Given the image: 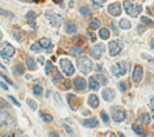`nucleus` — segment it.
<instances>
[{
	"label": "nucleus",
	"mask_w": 154,
	"mask_h": 137,
	"mask_svg": "<svg viewBox=\"0 0 154 137\" xmlns=\"http://www.w3.org/2000/svg\"><path fill=\"white\" fill-rule=\"evenodd\" d=\"M4 107H7V103H6L4 100H1V98H0V109L4 108Z\"/></svg>",
	"instance_id": "obj_48"
},
{
	"label": "nucleus",
	"mask_w": 154,
	"mask_h": 137,
	"mask_svg": "<svg viewBox=\"0 0 154 137\" xmlns=\"http://www.w3.org/2000/svg\"><path fill=\"white\" fill-rule=\"evenodd\" d=\"M63 129H65V132H67V133L70 134V133H73V130L70 129V126H67L66 123H63Z\"/></svg>",
	"instance_id": "obj_45"
},
{
	"label": "nucleus",
	"mask_w": 154,
	"mask_h": 137,
	"mask_svg": "<svg viewBox=\"0 0 154 137\" xmlns=\"http://www.w3.org/2000/svg\"><path fill=\"white\" fill-rule=\"evenodd\" d=\"M88 83H90V87H91L92 90H98L99 89V82L98 79H96V76H91L90 79H88Z\"/></svg>",
	"instance_id": "obj_19"
},
{
	"label": "nucleus",
	"mask_w": 154,
	"mask_h": 137,
	"mask_svg": "<svg viewBox=\"0 0 154 137\" xmlns=\"http://www.w3.org/2000/svg\"><path fill=\"white\" fill-rule=\"evenodd\" d=\"M94 50H95V51L102 53L103 50H105V46H103V45H95V46H94Z\"/></svg>",
	"instance_id": "obj_43"
},
{
	"label": "nucleus",
	"mask_w": 154,
	"mask_h": 137,
	"mask_svg": "<svg viewBox=\"0 0 154 137\" xmlns=\"http://www.w3.org/2000/svg\"><path fill=\"white\" fill-rule=\"evenodd\" d=\"M14 72H15V75H24V67L21 64H18L15 68H14Z\"/></svg>",
	"instance_id": "obj_33"
},
{
	"label": "nucleus",
	"mask_w": 154,
	"mask_h": 137,
	"mask_svg": "<svg viewBox=\"0 0 154 137\" xmlns=\"http://www.w3.org/2000/svg\"><path fill=\"white\" fill-rule=\"evenodd\" d=\"M120 28L121 29H131V22L128 20H121L120 21Z\"/></svg>",
	"instance_id": "obj_28"
},
{
	"label": "nucleus",
	"mask_w": 154,
	"mask_h": 137,
	"mask_svg": "<svg viewBox=\"0 0 154 137\" xmlns=\"http://www.w3.org/2000/svg\"><path fill=\"white\" fill-rule=\"evenodd\" d=\"M142 57H143V58H146V60H149L150 62H154V58H151V57L146 56V54H142Z\"/></svg>",
	"instance_id": "obj_49"
},
{
	"label": "nucleus",
	"mask_w": 154,
	"mask_h": 137,
	"mask_svg": "<svg viewBox=\"0 0 154 137\" xmlns=\"http://www.w3.org/2000/svg\"><path fill=\"white\" fill-rule=\"evenodd\" d=\"M63 87H65V89H70V82H69V81H66V82H65V85H63Z\"/></svg>",
	"instance_id": "obj_50"
},
{
	"label": "nucleus",
	"mask_w": 154,
	"mask_h": 137,
	"mask_svg": "<svg viewBox=\"0 0 154 137\" xmlns=\"http://www.w3.org/2000/svg\"><path fill=\"white\" fill-rule=\"evenodd\" d=\"M99 36L102 37V39H107V37L110 36V31H109L107 28L99 29Z\"/></svg>",
	"instance_id": "obj_25"
},
{
	"label": "nucleus",
	"mask_w": 154,
	"mask_h": 137,
	"mask_svg": "<svg viewBox=\"0 0 154 137\" xmlns=\"http://www.w3.org/2000/svg\"><path fill=\"white\" fill-rule=\"evenodd\" d=\"M113 119L116 122H123L125 119V112L121 108H114L113 109Z\"/></svg>",
	"instance_id": "obj_9"
},
{
	"label": "nucleus",
	"mask_w": 154,
	"mask_h": 137,
	"mask_svg": "<svg viewBox=\"0 0 154 137\" xmlns=\"http://www.w3.org/2000/svg\"><path fill=\"white\" fill-rule=\"evenodd\" d=\"M129 87V85H128V82H120L119 83V89L121 90V92H125L127 89Z\"/></svg>",
	"instance_id": "obj_35"
},
{
	"label": "nucleus",
	"mask_w": 154,
	"mask_h": 137,
	"mask_svg": "<svg viewBox=\"0 0 154 137\" xmlns=\"http://www.w3.org/2000/svg\"><path fill=\"white\" fill-rule=\"evenodd\" d=\"M0 15H3V17H11V18L14 17L10 11H7V10H3V8H0Z\"/></svg>",
	"instance_id": "obj_38"
},
{
	"label": "nucleus",
	"mask_w": 154,
	"mask_h": 137,
	"mask_svg": "<svg viewBox=\"0 0 154 137\" xmlns=\"http://www.w3.org/2000/svg\"><path fill=\"white\" fill-rule=\"evenodd\" d=\"M99 25H100V22H99V18H92L91 22H90V29H92V31H95V29H99Z\"/></svg>",
	"instance_id": "obj_24"
},
{
	"label": "nucleus",
	"mask_w": 154,
	"mask_h": 137,
	"mask_svg": "<svg viewBox=\"0 0 154 137\" xmlns=\"http://www.w3.org/2000/svg\"><path fill=\"white\" fill-rule=\"evenodd\" d=\"M3 137H21V132H15V133H6Z\"/></svg>",
	"instance_id": "obj_42"
},
{
	"label": "nucleus",
	"mask_w": 154,
	"mask_h": 137,
	"mask_svg": "<svg viewBox=\"0 0 154 137\" xmlns=\"http://www.w3.org/2000/svg\"><path fill=\"white\" fill-rule=\"evenodd\" d=\"M54 71H55V69H54L52 62L51 61H47V62H46V73H52Z\"/></svg>",
	"instance_id": "obj_30"
},
{
	"label": "nucleus",
	"mask_w": 154,
	"mask_h": 137,
	"mask_svg": "<svg viewBox=\"0 0 154 137\" xmlns=\"http://www.w3.org/2000/svg\"><path fill=\"white\" fill-rule=\"evenodd\" d=\"M54 75H52V82H54V83H61V82L63 81V76H62V73H59L58 72V71H54Z\"/></svg>",
	"instance_id": "obj_21"
},
{
	"label": "nucleus",
	"mask_w": 154,
	"mask_h": 137,
	"mask_svg": "<svg viewBox=\"0 0 154 137\" xmlns=\"http://www.w3.org/2000/svg\"><path fill=\"white\" fill-rule=\"evenodd\" d=\"M88 105L91 108H98L99 107V98L96 94H90L88 96Z\"/></svg>",
	"instance_id": "obj_14"
},
{
	"label": "nucleus",
	"mask_w": 154,
	"mask_h": 137,
	"mask_svg": "<svg viewBox=\"0 0 154 137\" xmlns=\"http://www.w3.org/2000/svg\"><path fill=\"white\" fill-rule=\"evenodd\" d=\"M96 79L99 81V83H103V85H106V83H107V79H106V78H103L102 75H98V76H96Z\"/></svg>",
	"instance_id": "obj_44"
},
{
	"label": "nucleus",
	"mask_w": 154,
	"mask_h": 137,
	"mask_svg": "<svg viewBox=\"0 0 154 137\" xmlns=\"http://www.w3.org/2000/svg\"><path fill=\"white\" fill-rule=\"evenodd\" d=\"M111 73L114 76H123L127 73V62L125 61H119L114 65H111Z\"/></svg>",
	"instance_id": "obj_3"
},
{
	"label": "nucleus",
	"mask_w": 154,
	"mask_h": 137,
	"mask_svg": "<svg viewBox=\"0 0 154 137\" xmlns=\"http://www.w3.org/2000/svg\"><path fill=\"white\" fill-rule=\"evenodd\" d=\"M91 1L95 4V6H102V4L105 3V0H91Z\"/></svg>",
	"instance_id": "obj_46"
},
{
	"label": "nucleus",
	"mask_w": 154,
	"mask_h": 137,
	"mask_svg": "<svg viewBox=\"0 0 154 137\" xmlns=\"http://www.w3.org/2000/svg\"><path fill=\"white\" fill-rule=\"evenodd\" d=\"M142 76H143V68L142 67H139V65H136L134 68V73H132V79H134V82H140L142 81Z\"/></svg>",
	"instance_id": "obj_8"
},
{
	"label": "nucleus",
	"mask_w": 154,
	"mask_h": 137,
	"mask_svg": "<svg viewBox=\"0 0 154 137\" xmlns=\"http://www.w3.org/2000/svg\"><path fill=\"white\" fill-rule=\"evenodd\" d=\"M26 67H28L30 71H36L37 65H36V61L32 58V57H26Z\"/></svg>",
	"instance_id": "obj_20"
},
{
	"label": "nucleus",
	"mask_w": 154,
	"mask_h": 137,
	"mask_svg": "<svg viewBox=\"0 0 154 137\" xmlns=\"http://www.w3.org/2000/svg\"><path fill=\"white\" fill-rule=\"evenodd\" d=\"M46 17H48V20H50V22L52 24V26H55V28H58L61 25V22H59V18H58V15H55L54 12H46Z\"/></svg>",
	"instance_id": "obj_11"
},
{
	"label": "nucleus",
	"mask_w": 154,
	"mask_h": 137,
	"mask_svg": "<svg viewBox=\"0 0 154 137\" xmlns=\"http://www.w3.org/2000/svg\"><path fill=\"white\" fill-rule=\"evenodd\" d=\"M67 101H69V105H70V108L74 111V109H77V107H79L80 101L77 100V97L74 96V94H67Z\"/></svg>",
	"instance_id": "obj_12"
},
{
	"label": "nucleus",
	"mask_w": 154,
	"mask_h": 137,
	"mask_svg": "<svg viewBox=\"0 0 154 137\" xmlns=\"http://www.w3.org/2000/svg\"><path fill=\"white\" fill-rule=\"evenodd\" d=\"M124 7H125V11L132 17H136L140 14L142 11V6H139V4H134L131 3L129 0H124Z\"/></svg>",
	"instance_id": "obj_2"
},
{
	"label": "nucleus",
	"mask_w": 154,
	"mask_h": 137,
	"mask_svg": "<svg viewBox=\"0 0 154 137\" xmlns=\"http://www.w3.org/2000/svg\"><path fill=\"white\" fill-rule=\"evenodd\" d=\"M96 71H98V73H100V72H102V67L98 65V67H96Z\"/></svg>",
	"instance_id": "obj_57"
},
{
	"label": "nucleus",
	"mask_w": 154,
	"mask_h": 137,
	"mask_svg": "<svg viewBox=\"0 0 154 137\" xmlns=\"http://www.w3.org/2000/svg\"><path fill=\"white\" fill-rule=\"evenodd\" d=\"M142 22L145 25H147V26H150V28H153L154 26V22L150 20V18H147V17H142Z\"/></svg>",
	"instance_id": "obj_32"
},
{
	"label": "nucleus",
	"mask_w": 154,
	"mask_h": 137,
	"mask_svg": "<svg viewBox=\"0 0 154 137\" xmlns=\"http://www.w3.org/2000/svg\"><path fill=\"white\" fill-rule=\"evenodd\" d=\"M80 12H81V15L84 17H91V10L87 7V6H83V7H80Z\"/></svg>",
	"instance_id": "obj_26"
},
{
	"label": "nucleus",
	"mask_w": 154,
	"mask_h": 137,
	"mask_svg": "<svg viewBox=\"0 0 154 137\" xmlns=\"http://www.w3.org/2000/svg\"><path fill=\"white\" fill-rule=\"evenodd\" d=\"M40 116H41V119H43L44 122H47V123H50V122H52V116H51V115H50V114L40 112Z\"/></svg>",
	"instance_id": "obj_31"
},
{
	"label": "nucleus",
	"mask_w": 154,
	"mask_h": 137,
	"mask_svg": "<svg viewBox=\"0 0 154 137\" xmlns=\"http://www.w3.org/2000/svg\"><path fill=\"white\" fill-rule=\"evenodd\" d=\"M1 37H3V35H1V32H0V40H1Z\"/></svg>",
	"instance_id": "obj_62"
},
{
	"label": "nucleus",
	"mask_w": 154,
	"mask_h": 137,
	"mask_svg": "<svg viewBox=\"0 0 154 137\" xmlns=\"http://www.w3.org/2000/svg\"><path fill=\"white\" fill-rule=\"evenodd\" d=\"M106 137H116L113 133H106Z\"/></svg>",
	"instance_id": "obj_58"
},
{
	"label": "nucleus",
	"mask_w": 154,
	"mask_h": 137,
	"mask_svg": "<svg viewBox=\"0 0 154 137\" xmlns=\"http://www.w3.org/2000/svg\"><path fill=\"white\" fill-rule=\"evenodd\" d=\"M56 1H58V3H63V0H56Z\"/></svg>",
	"instance_id": "obj_61"
},
{
	"label": "nucleus",
	"mask_w": 154,
	"mask_h": 137,
	"mask_svg": "<svg viewBox=\"0 0 154 137\" xmlns=\"http://www.w3.org/2000/svg\"><path fill=\"white\" fill-rule=\"evenodd\" d=\"M0 54L3 57H6V58H10V57H12L15 54V48L12 47L11 45H6L1 50H0Z\"/></svg>",
	"instance_id": "obj_6"
},
{
	"label": "nucleus",
	"mask_w": 154,
	"mask_h": 137,
	"mask_svg": "<svg viewBox=\"0 0 154 137\" xmlns=\"http://www.w3.org/2000/svg\"><path fill=\"white\" fill-rule=\"evenodd\" d=\"M140 122H142L143 125H146V123H149V121H150V116H149V114H146V112H143V114H140Z\"/></svg>",
	"instance_id": "obj_29"
},
{
	"label": "nucleus",
	"mask_w": 154,
	"mask_h": 137,
	"mask_svg": "<svg viewBox=\"0 0 154 137\" xmlns=\"http://www.w3.org/2000/svg\"><path fill=\"white\" fill-rule=\"evenodd\" d=\"M8 98H10V100H11V103H14V104L17 105V107H20V103H18V101L15 100V98H14V97L12 96H8Z\"/></svg>",
	"instance_id": "obj_47"
},
{
	"label": "nucleus",
	"mask_w": 154,
	"mask_h": 137,
	"mask_svg": "<svg viewBox=\"0 0 154 137\" xmlns=\"http://www.w3.org/2000/svg\"><path fill=\"white\" fill-rule=\"evenodd\" d=\"M40 48H41L40 43H33V45L30 46V50H32V51H39Z\"/></svg>",
	"instance_id": "obj_41"
},
{
	"label": "nucleus",
	"mask_w": 154,
	"mask_h": 137,
	"mask_svg": "<svg viewBox=\"0 0 154 137\" xmlns=\"http://www.w3.org/2000/svg\"><path fill=\"white\" fill-rule=\"evenodd\" d=\"M90 37H91V42H95V36L92 32H90Z\"/></svg>",
	"instance_id": "obj_56"
},
{
	"label": "nucleus",
	"mask_w": 154,
	"mask_h": 137,
	"mask_svg": "<svg viewBox=\"0 0 154 137\" xmlns=\"http://www.w3.org/2000/svg\"><path fill=\"white\" fill-rule=\"evenodd\" d=\"M121 48H123L121 43H119V42H116V40L110 42V43H109V54H110L111 57H116L120 51H121Z\"/></svg>",
	"instance_id": "obj_5"
},
{
	"label": "nucleus",
	"mask_w": 154,
	"mask_h": 137,
	"mask_svg": "<svg viewBox=\"0 0 154 137\" xmlns=\"http://www.w3.org/2000/svg\"><path fill=\"white\" fill-rule=\"evenodd\" d=\"M37 61H39L40 64H44V62H46V61H44V57H41V56H40L39 58H37Z\"/></svg>",
	"instance_id": "obj_52"
},
{
	"label": "nucleus",
	"mask_w": 154,
	"mask_h": 137,
	"mask_svg": "<svg viewBox=\"0 0 154 137\" xmlns=\"http://www.w3.org/2000/svg\"><path fill=\"white\" fill-rule=\"evenodd\" d=\"M102 96H103V98H105V100L106 101H111L113 100V98H114V90L113 89H105L102 92Z\"/></svg>",
	"instance_id": "obj_17"
},
{
	"label": "nucleus",
	"mask_w": 154,
	"mask_h": 137,
	"mask_svg": "<svg viewBox=\"0 0 154 137\" xmlns=\"http://www.w3.org/2000/svg\"><path fill=\"white\" fill-rule=\"evenodd\" d=\"M39 43H40V46H41V47L47 48V53H51L52 46H51V42H50V39H47V37H43V39H41Z\"/></svg>",
	"instance_id": "obj_18"
},
{
	"label": "nucleus",
	"mask_w": 154,
	"mask_h": 137,
	"mask_svg": "<svg viewBox=\"0 0 154 137\" xmlns=\"http://www.w3.org/2000/svg\"><path fill=\"white\" fill-rule=\"evenodd\" d=\"M100 118H102V121L105 122V123H109V121H110V119H109V115H107L105 111H103V112H100Z\"/></svg>",
	"instance_id": "obj_39"
},
{
	"label": "nucleus",
	"mask_w": 154,
	"mask_h": 137,
	"mask_svg": "<svg viewBox=\"0 0 154 137\" xmlns=\"http://www.w3.org/2000/svg\"><path fill=\"white\" fill-rule=\"evenodd\" d=\"M14 126H15V119H14L12 116H10L7 121L4 122V125L0 127V130H3V132H8V130H11Z\"/></svg>",
	"instance_id": "obj_10"
},
{
	"label": "nucleus",
	"mask_w": 154,
	"mask_h": 137,
	"mask_svg": "<svg viewBox=\"0 0 154 137\" xmlns=\"http://www.w3.org/2000/svg\"><path fill=\"white\" fill-rule=\"evenodd\" d=\"M107 11H109L110 15L119 17L120 14H121V6H120L119 3H113V4H110V6L107 7Z\"/></svg>",
	"instance_id": "obj_7"
},
{
	"label": "nucleus",
	"mask_w": 154,
	"mask_h": 137,
	"mask_svg": "<svg viewBox=\"0 0 154 137\" xmlns=\"http://www.w3.org/2000/svg\"><path fill=\"white\" fill-rule=\"evenodd\" d=\"M59 64H61V68H62L63 73H65L66 76H72V75L74 73V67H73V64H72L67 58H62V60L59 61Z\"/></svg>",
	"instance_id": "obj_4"
},
{
	"label": "nucleus",
	"mask_w": 154,
	"mask_h": 137,
	"mask_svg": "<svg viewBox=\"0 0 154 137\" xmlns=\"http://www.w3.org/2000/svg\"><path fill=\"white\" fill-rule=\"evenodd\" d=\"M98 125H99V122L95 118H88V119L83 121V126H85V127H96Z\"/></svg>",
	"instance_id": "obj_16"
},
{
	"label": "nucleus",
	"mask_w": 154,
	"mask_h": 137,
	"mask_svg": "<svg viewBox=\"0 0 154 137\" xmlns=\"http://www.w3.org/2000/svg\"><path fill=\"white\" fill-rule=\"evenodd\" d=\"M73 83H74V89L76 90H84L85 87H87V82L84 81L83 78H76Z\"/></svg>",
	"instance_id": "obj_13"
},
{
	"label": "nucleus",
	"mask_w": 154,
	"mask_h": 137,
	"mask_svg": "<svg viewBox=\"0 0 154 137\" xmlns=\"http://www.w3.org/2000/svg\"><path fill=\"white\" fill-rule=\"evenodd\" d=\"M0 86H1V89H3V90H7V89H8V86L6 85V83H3V82L0 83Z\"/></svg>",
	"instance_id": "obj_53"
},
{
	"label": "nucleus",
	"mask_w": 154,
	"mask_h": 137,
	"mask_svg": "<svg viewBox=\"0 0 154 137\" xmlns=\"http://www.w3.org/2000/svg\"><path fill=\"white\" fill-rule=\"evenodd\" d=\"M77 67H79V69L81 72L88 73L91 72V69L94 68V64H92V61L88 57H80L77 60Z\"/></svg>",
	"instance_id": "obj_1"
},
{
	"label": "nucleus",
	"mask_w": 154,
	"mask_h": 137,
	"mask_svg": "<svg viewBox=\"0 0 154 137\" xmlns=\"http://www.w3.org/2000/svg\"><path fill=\"white\" fill-rule=\"evenodd\" d=\"M150 104H151V111H153V112H154V97H153V98H151Z\"/></svg>",
	"instance_id": "obj_55"
},
{
	"label": "nucleus",
	"mask_w": 154,
	"mask_h": 137,
	"mask_svg": "<svg viewBox=\"0 0 154 137\" xmlns=\"http://www.w3.org/2000/svg\"><path fill=\"white\" fill-rule=\"evenodd\" d=\"M26 103H28V105H29V108H30V109H36V108H37V104H36V101H33V100H30V98H28V100H26Z\"/></svg>",
	"instance_id": "obj_37"
},
{
	"label": "nucleus",
	"mask_w": 154,
	"mask_h": 137,
	"mask_svg": "<svg viewBox=\"0 0 154 137\" xmlns=\"http://www.w3.org/2000/svg\"><path fill=\"white\" fill-rule=\"evenodd\" d=\"M50 137H59V134L56 132H50Z\"/></svg>",
	"instance_id": "obj_51"
},
{
	"label": "nucleus",
	"mask_w": 154,
	"mask_h": 137,
	"mask_svg": "<svg viewBox=\"0 0 154 137\" xmlns=\"http://www.w3.org/2000/svg\"><path fill=\"white\" fill-rule=\"evenodd\" d=\"M119 137H125V136H124L123 133H119Z\"/></svg>",
	"instance_id": "obj_60"
},
{
	"label": "nucleus",
	"mask_w": 154,
	"mask_h": 137,
	"mask_svg": "<svg viewBox=\"0 0 154 137\" xmlns=\"http://www.w3.org/2000/svg\"><path fill=\"white\" fill-rule=\"evenodd\" d=\"M132 130L138 134H143V127L140 125H132Z\"/></svg>",
	"instance_id": "obj_34"
},
{
	"label": "nucleus",
	"mask_w": 154,
	"mask_h": 137,
	"mask_svg": "<svg viewBox=\"0 0 154 137\" xmlns=\"http://www.w3.org/2000/svg\"><path fill=\"white\" fill-rule=\"evenodd\" d=\"M8 118H10V114L7 111H0V127L4 125V122L7 121Z\"/></svg>",
	"instance_id": "obj_22"
},
{
	"label": "nucleus",
	"mask_w": 154,
	"mask_h": 137,
	"mask_svg": "<svg viewBox=\"0 0 154 137\" xmlns=\"http://www.w3.org/2000/svg\"><path fill=\"white\" fill-rule=\"evenodd\" d=\"M111 29H113V32H114V33H117V29H116L114 22H111Z\"/></svg>",
	"instance_id": "obj_54"
},
{
	"label": "nucleus",
	"mask_w": 154,
	"mask_h": 137,
	"mask_svg": "<svg viewBox=\"0 0 154 137\" xmlns=\"http://www.w3.org/2000/svg\"><path fill=\"white\" fill-rule=\"evenodd\" d=\"M70 53L73 56H80V54L83 53V48L79 47V46H73V47L70 48Z\"/></svg>",
	"instance_id": "obj_27"
},
{
	"label": "nucleus",
	"mask_w": 154,
	"mask_h": 137,
	"mask_svg": "<svg viewBox=\"0 0 154 137\" xmlns=\"http://www.w3.org/2000/svg\"><path fill=\"white\" fill-rule=\"evenodd\" d=\"M26 20H28V22L30 25L35 24L36 21V12L35 11H28V14H26Z\"/></svg>",
	"instance_id": "obj_23"
},
{
	"label": "nucleus",
	"mask_w": 154,
	"mask_h": 137,
	"mask_svg": "<svg viewBox=\"0 0 154 137\" xmlns=\"http://www.w3.org/2000/svg\"><path fill=\"white\" fill-rule=\"evenodd\" d=\"M150 46H151V48H153V50H154V39H153V40H151V45H150Z\"/></svg>",
	"instance_id": "obj_59"
},
{
	"label": "nucleus",
	"mask_w": 154,
	"mask_h": 137,
	"mask_svg": "<svg viewBox=\"0 0 154 137\" xmlns=\"http://www.w3.org/2000/svg\"><path fill=\"white\" fill-rule=\"evenodd\" d=\"M33 93H35L36 96H40V94L43 93V89H41V86H39V85H35V86H33Z\"/></svg>",
	"instance_id": "obj_36"
},
{
	"label": "nucleus",
	"mask_w": 154,
	"mask_h": 137,
	"mask_svg": "<svg viewBox=\"0 0 154 137\" xmlns=\"http://www.w3.org/2000/svg\"><path fill=\"white\" fill-rule=\"evenodd\" d=\"M65 31H66V33H70V35H73V33L77 32V26H76L74 22L67 21L66 25H65Z\"/></svg>",
	"instance_id": "obj_15"
},
{
	"label": "nucleus",
	"mask_w": 154,
	"mask_h": 137,
	"mask_svg": "<svg viewBox=\"0 0 154 137\" xmlns=\"http://www.w3.org/2000/svg\"><path fill=\"white\" fill-rule=\"evenodd\" d=\"M12 33H14V36L17 37V40H18V42H22V36H21L20 32H18V28L14 29V31H12Z\"/></svg>",
	"instance_id": "obj_40"
}]
</instances>
